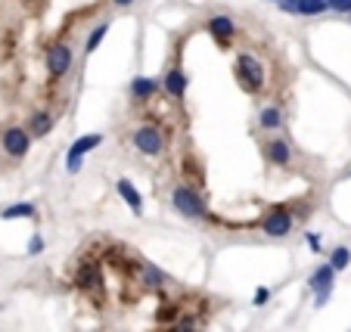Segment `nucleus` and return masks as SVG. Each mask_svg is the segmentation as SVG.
<instances>
[{
	"instance_id": "f257e3e1",
	"label": "nucleus",
	"mask_w": 351,
	"mask_h": 332,
	"mask_svg": "<svg viewBox=\"0 0 351 332\" xmlns=\"http://www.w3.org/2000/svg\"><path fill=\"white\" fill-rule=\"evenodd\" d=\"M171 205L178 208L184 218H202V214H206V202H202V196H199L193 186H184V183H178L171 190Z\"/></svg>"
},
{
	"instance_id": "f03ea898",
	"label": "nucleus",
	"mask_w": 351,
	"mask_h": 332,
	"mask_svg": "<svg viewBox=\"0 0 351 332\" xmlns=\"http://www.w3.org/2000/svg\"><path fill=\"white\" fill-rule=\"evenodd\" d=\"M332 283H336V270H332V264L330 261H324V264L317 267V270L311 273V279H308V286L314 289V305L317 307H324L326 301H330V295H332Z\"/></svg>"
},
{
	"instance_id": "7ed1b4c3",
	"label": "nucleus",
	"mask_w": 351,
	"mask_h": 332,
	"mask_svg": "<svg viewBox=\"0 0 351 332\" xmlns=\"http://www.w3.org/2000/svg\"><path fill=\"white\" fill-rule=\"evenodd\" d=\"M134 146L143 155H159L162 146H165V140H162V131L156 125H140L134 131Z\"/></svg>"
},
{
	"instance_id": "20e7f679",
	"label": "nucleus",
	"mask_w": 351,
	"mask_h": 332,
	"mask_svg": "<svg viewBox=\"0 0 351 332\" xmlns=\"http://www.w3.org/2000/svg\"><path fill=\"white\" fill-rule=\"evenodd\" d=\"M237 72H239V78L245 81V87H249V90H261V84H265V68H261V62L255 60L252 53L239 56Z\"/></svg>"
},
{
	"instance_id": "39448f33",
	"label": "nucleus",
	"mask_w": 351,
	"mask_h": 332,
	"mask_svg": "<svg viewBox=\"0 0 351 332\" xmlns=\"http://www.w3.org/2000/svg\"><path fill=\"white\" fill-rule=\"evenodd\" d=\"M0 143H3V153L13 155V159H22V155L32 149V137H28L25 127H7L3 137H0Z\"/></svg>"
},
{
	"instance_id": "423d86ee",
	"label": "nucleus",
	"mask_w": 351,
	"mask_h": 332,
	"mask_svg": "<svg viewBox=\"0 0 351 332\" xmlns=\"http://www.w3.org/2000/svg\"><path fill=\"white\" fill-rule=\"evenodd\" d=\"M265 233L267 236H274V240H283V236H289L292 233V214L286 212V208H274L271 214L265 218Z\"/></svg>"
},
{
	"instance_id": "0eeeda50",
	"label": "nucleus",
	"mask_w": 351,
	"mask_h": 332,
	"mask_svg": "<svg viewBox=\"0 0 351 332\" xmlns=\"http://www.w3.org/2000/svg\"><path fill=\"white\" fill-rule=\"evenodd\" d=\"M280 10L292 16H320L330 10V0H280Z\"/></svg>"
},
{
	"instance_id": "6e6552de",
	"label": "nucleus",
	"mask_w": 351,
	"mask_h": 332,
	"mask_svg": "<svg viewBox=\"0 0 351 332\" xmlns=\"http://www.w3.org/2000/svg\"><path fill=\"white\" fill-rule=\"evenodd\" d=\"M72 66V50L66 44H56L50 47V53H47V72L53 75V78H62Z\"/></svg>"
},
{
	"instance_id": "1a4fd4ad",
	"label": "nucleus",
	"mask_w": 351,
	"mask_h": 332,
	"mask_svg": "<svg viewBox=\"0 0 351 332\" xmlns=\"http://www.w3.org/2000/svg\"><path fill=\"white\" fill-rule=\"evenodd\" d=\"M115 190H119V196L128 202V208H131L134 214H143V196H140V190L131 183V180H128V177H119Z\"/></svg>"
},
{
	"instance_id": "9d476101",
	"label": "nucleus",
	"mask_w": 351,
	"mask_h": 332,
	"mask_svg": "<svg viewBox=\"0 0 351 332\" xmlns=\"http://www.w3.org/2000/svg\"><path fill=\"white\" fill-rule=\"evenodd\" d=\"M99 143H103V133H84V137H78L72 146H69V155H66V159H81V162H84V155L93 153Z\"/></svg>"
},
{
	"instance_id": "9b49d317",
	"label": "nucleus",
	"mask_w": 351,
	"mask_h": 332,
	"mask_svg": "<svg viewBox=\"0 0 351 332\" xmlns=\"http://www.w3.org/2000/svg\"><path fill=\"white\" fill-rule=\"evenodd\" d=\"M156 90H159L156 78H146V75H137V78L131 81V97H134V100H149V97H153Z\"/></svg>"
},
{
	"instance_id": "f8f14e48",
	"label": "nucleus",
	"mask_w": 351,
	"mask_h": 332,
	"mask_svg": "<svg viewBox=\"0 0 351 332\" xmlns=\"http://www.w3.org/2000/svg\"><path fill=\"white\" fill-rule=\"evenodd\" d=\"M75 286L84 289V292H90V289H99V267L97 264H84L78 270V277H75Z\"/></svg>"
},
{
	"instance_id": "ddd939ff",
	"label": "nucleus",
	"mask_w": 351,
	"mask_h": 332,
	"mask_svg": "<svg viewBox=\"0 0 351 332\" xmlns=\"http://www.w3.org/2000/svg\"><path fill=\"white\" fill-rule=\"evenodd\" d=\"M265 153H267V159H271L274 165H289V159H292L289 143H283V140H271V143L265 146Z\"/></svg>"
},
{
	"instance_id": "4468645a",
	"label": "nucleus",
	"mask_w": 351,
	"mask_h": 332,
	"mask_svg": "<svg viewBox=\"0 0 351 332\" xmlns=\"http://www.w3.org/2000/svg\"><path fill=\"white\" fill-rule=\"evenodd\" d=\"M165 90L171 93L174 100H180V97L186 93V75L180 72V68H171V72L165 75Z\"/></svg>"
},
{
	"instance_id": "2eb2a0df",
	"label": "nucleus",
	"mask_w": 351,
	"mask_h": 332,
	"mask_svg": "<svg viewBox=\"0 0 351 332\" xmlns=\"http://www.w3.org/2000/svg\"><path fill=\"white\" fill-rule=\"evenodd\" d=\"M208 31L215 34V38H233V31H237V25H233L230 16H215L212 22H208Z\"/></svg>"
},
{
	"instance_id": "dca6fc26",
	"label": "nucleus",
	"mask_w": 351,
	"mask_h": 332,
	"mask_svg": "<svg viewBox=\"0 0 351 332\" xmlns=\"http://www.w3.org/2000/svg\"><path fill=\"white\" fill-rule=\"evenodd\" d=\"M3 220H19V218H34V205L32 202H16V205H7L0 212Z\"/></svg>"
},
{
	"instance_id": "f3484780",
	"label": "nucleus",
	"mask_w": 351,
	"mask_h": 332,
	"mask_svg": "<svg viewBox=\"0 0 351 332\" xmlns=\"http://www.w3.org/2000/svg\"><path fill=\"white\" fill-rule=\"evenodd\" d=\"M258 125L265 127V131H277V127L283 125V115H280V109H277V106H267V109H261Z\"/></svg>"
},
{
	"instance_id": "a211bd4d",
	"label": "nucleus",
	"mask_w": 351,
	"mask_h": 332,
	"mask_svg": "<svg viewBox=\"0 0 351 332\" xmlns=\"http://www.w3.org/2000/svg\"><path fill=\"white\" fill-rule=\"evenodd\" d=\"M330 264H332V270H336V273H342L345 267L351 264V248L348 246H336L330 252Z\"/></svg>"
},
{
	"instance_id": "6ab92c4d",
	"label": "nucleus",
	"mask_w": 351,
	"mask_h": 332,
	"mask_svg": "<svg viewBox=\"0 0 351 332\" xmlns=\"http://www.w3.org/2000/svg\"><path fill=\"white\" fill-rule=\"evenodd\" d=\"M50 127H53V118H50V112H34L32 115V133H34V137H44Z\"/></svg>"
},
{
	"instance_id": "aec40b11",
	"label": "nucleus",
	"mask_w": 351,
	"mask_h": 332,
	"mask_svg": "<svg viewBox=\"0 0 351 332\" xmlns=\"http://www.w3.org/2000/svg\"><path fill=\"white\" fill-rule=\"evenodd\" d=\"M106 34H109V22H99V25L90 31V38H87V53H97V47L103 44Z\"/></svg>"
},
{
	"instance_id": "412c9836",
	"label": "nucleus",
	"mask_w": 351,
	"mask_h": 332,
	"mask_svg": "<svg viewBox=\"0 0 351 332\" xmlns=\"http://www.w3.org/2000/svg\"><path fill=\"white\" fill-rule=\"evenodd\" d=\"M146 283H149V286H162V283H165V273L162 270H156V267H146Z\"/></svg>"
},
{
	"instance_id": "4be33fe9",
	"label": "nucleus",
	"mask_w": 351,
	"mask_h": 332,
	"mask_svg": "<svg viewBox=\"0 0 351 332\" xmlns=\"http://www.w3.org/2000/svg\"><path fill=\"white\" fill-rule=\"evenodd\" d=\"M40 252H44V236H38V233H34L32 240H28V255L34 258V255H40Z\"/></svg>"
},
{
	"instance_id": "5701e85b",
	"label": "nucleus",
	"mask_w": 351,
	"mask_h": 332,
	"mask_svg": "<svg viewBox=\"0 0 351 332\" xmlns=\"http://www.w3.org/2000/svg\"><path fill=\"white\" fill-rule=\"evenodd\" d=\"M267 298H271V289H267V286H258V289H255L252 305H255V307H261V305H267Z\"/></svg>"
},
{
	"instance_id": "b1692460",
	"label": "nucleus",
	"mask_w": 351,
	"mask_h": 332,
	"mask_svg": "<svg viewBox=\"0 0 351 332\" xmlns=\"http://www.w3.org/2000/svg\"><path fill=\"white\" fill-rule=\"evenodd\" d=\"M330 10H336V13H342V16H351V0H330Z\"/></svg>"
},
{
	"instance_id": "393cba45",
	"label": "nucleus",
	"mask_w": 351,
	"mask_h": 332,
	"mask_svg": "<svg viewBox=\"0 0 351 332\" xmlns=\"http://www.w3.org/2000/svg\"><path fill=\"white\" fill-rule=\"evenodd\" d=\"M308 242H311L314 252H320V236H317V233H308Z\"/></svg>"
},
{
	"instance_id": "a878e982",
	"label": "nucleus",
	"mask_w": 351,
	"mask_h": 332,
	"mask_svg": "<svg viewBox=\"0 0 351 332\" xmlns=\"http://www.w3.org/2000/svg\"><path fill=\"white\" fill-rule=\"evenodd\" d=\"M112 3H115V7H131L134 0H112Z\"/></svg>"
},
{
	"instance_id": "bb28decb",
	"label": "nucleus",
	"mask_w": 351,
	"mask_h": 332,
	"mask_svg": "<svg viewBox=\"0 0 351 332\" xmlns=\"http://www.w3.org/2000/svg\"><path fill=\"white\" fill-rule=\"evenodd\" d=\"M267 3H280V0H267Z\"/></svg>"
},
{
	"instance_id": "cd10ccee",
	"label": "nucleus",
	"mask_w": 351,
	"mask_h": 332,
	"mask_svg": "<svg viewBox=\"0 0 351 332\" xmlns=\"http://www.w3.org/2000/svg\"><path fill=\"white\" fill-rule=\"evenodd\" d=\"M348 177H351V174H348Z\"/></svg>"
},
{
	"instance_id": "c85d7f7f",
	"label": "nucleus",
	"mask_w": 351,
	"mask_h": 332,
	"mask_svg": "<svg viewBox=\"0 0 351 332\" xmlns=\"http://www.w3.org/2000/svg\"><path fill=\"white\" fill-rule=\"evenodd\" d=\"M348 19H351V16H348Z\"/></svg>"
}]
</instances>
